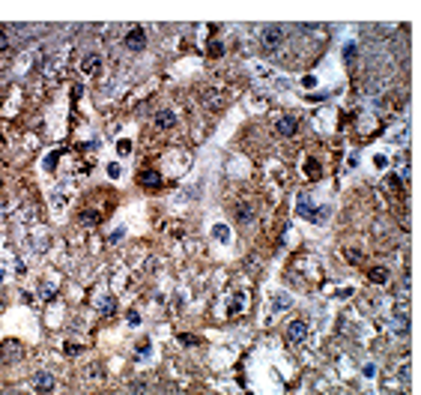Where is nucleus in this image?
I'll return each mask as SVG.
<instances>
[{
  "label": "nucleus",
  "instance_id": "f257e3e1",
  "mask_svg": "<svg viewBox=\"0 0 421 395\" xmlns=\"http://www.w3.org/2000/svg\"><path fill=\"white\" fill-rule=\"evenodd\" d=\"M18 360H24V347L18 344V341H3L0 344V362H18Z\"/></svg>",
  "mask_w": 421,
  "mask_h": 395
},
{
  "label": "nucleus",
  "instance_id": "f03ea898",
  "mask_svg": "<svg viewBox=\"0 0 421 395\" xmlns=\"http://www.w3.org/2000/svg\"><path fill=\"white\" fill-rule=\"evenodd\" d=\"M260 42H263L266 51H275V48L284 42V30H281V27H266V30L260 33Z\"/></svg>",
  "mask_w": 421,
  "mask_h": 395
},
{
  "label": "nucleus",
  "instance_id": "7ed1b4c3",
  "mask_svg": "<svg viewBox=\"0 0 421 395\" xmlns=\"http://www.w3.org/2000/svg\"><path fill=\"white\" fill-rule=\"evenodd\" d=\"M144 45H147V30L144 27H131L126 33V48L129 51H144Z\"/></svg>",
  "mask_w": 421,
  "mask_h": 395
},
{
  "label": "nucleus",
  "instance_id": "20e7f679",
  "mask_svg": "<svg viewBox=\"0 0 421 395\" xmlns=\"http://www.w3.org/2000/svg\"><path fill=\"white\" fill-rule=\"evenodd\" d=\"M308 338V324L305 321H290L287 324V341L290 344H299V341H305Z\"/></svg>",
  "mask_w": 421,
  "mask_h": 395
},
{
  "label": "nucleus",
  "instance_id": "39448f33",
  "mask_svg": "<svg viewBox=\"0 0 421 395\" xmlns=\"http://www.w3.org/2000/svg\"><path fill=\"white\" fill-rule=\"evenodd\" d=\"M33 386H36V392L39 395H48L51 389H54V374H51V371H36Z\"/></svg>",
  "mask_w": 421,
  "mask_h": 395
},
{
  "label": "nucleus",
  "instance_id": "423d86ee",
  "mask_svg": "<svg viewBox=\"0 0 421 395\" xmlns=\"http://www.w3.org/2000/svg\"><path fill=\"white\" fill-rule=\"evenodd\" d=\"M275 132H278L281 138H293V135L299 132V120H296V117H281V120L275 123Z\"/></svg>",
  "mask_w": 421,
  "mask_h": 395
},
{
  "label": "nucleus",
  "instance_id": "0eeeda50",
  "mask_svg": "<svg viewBox=\"0 0 421 395\" xmlns=\"http://www.w3.org/2000/svg\"><path fill=\"white\" fill-rule=\"evenodd\" d=\"M156 126H159V129H173V126H176V114H173L170 108L156 111Z\"/></svg>",
  "mask_w": 421,
  "mask_h": 395
},
{
  "label": "nucleus",
  "instance_id": "6e6552de",
  "mask_svg": "<svg viewBox=\"0 0 421 395\" xmlns=\"http://www.w3.org/2000/svg\"><path fill=\"white\" fill-rule=\"evenodd\" d=\"M137 183L147 186V189H159V186H162V174H159V171H141Z\"/></svg>",
  "mask_w": 421,
  "mask_h": 395
},
{
  "label": "nucleus",
  "instance_id": "1a4fd4ad",
  "mask_svg": "<svg viewBox=\"0 0 421 395\" xmlns=\"http://www.w3.org/2000/svg\"><path fill=\"white\" fill-rule=\"evenodd\" d=\"M236 219H239V225L254 222V207H251V204H239V207H236Z\"/></svg>",
  "mask_w": 421,
  "mask_h": 395
},
{
  "label": "nucleus",
  "instance_id": "9d476101",
  "mask_svg": "<svg viewBox=\"0 0 421 395\" xmlns=\"http://www.w3.org/2000/svg\"><path fill=\"white\" fill-rule=\"evenodd\" d=\"M367 279H370L373 285H386V282H389V269H386V266H373V269L367 272Z\"/></svg>",
  "mask_w": 421,
  "mask_h": 395
},
{
  "label": "nucleus",
  "instance_id": "9b49d317",
  "mask_svg": "<svg viewBox=\"0 0 421 395\" xmlns=\"http://www.w3.org/2000/svg\"><path fill=\"white\" fill-rule=\"evenodd\" d=\"M99 63H102V57H99V54H87V57H84V63H81V69H84V72H96Z\"/></svg>",
  "mask_w": 421,
  "mask_h": 395
},
{
  "label": "nucleus",
  "instance_id": "f8f14e48",
  "mask_svg": "<svg viewBox=\"0 0 421 395\" xmlns=\"http://www.w3.org/2000/svg\"><path fill=\"white\" fill-rule=\"evenodd\" d=\"M81 222H84V225H99V222H102V213H99V210H84V213H81Z\"/></svg>",
  "mask_w": 421,
  "mask_h": 395
},
{
  "label": "nucleus",
  "instance_id": "ddd939ff",
  "mask_svg": "<svg viewBox=\"0 0 421 395\" xmlns=\"http://www.w3.org/2000/svg\"><path fill=\"white\" fill-rule=\"evenodd\" d=\"M99 311H102V314H114V311H117V302H114V296H102V302H99Z\"/></svg>",
  "mask_w": 421,
  "mask_h": 395
},
{
  "label": "nucleus",
  "instance_id": "4468645a",
  "mask_svg": "<svg viewBox=\"0 0 421 395\" xmlns=\"http://www.w3.org/2000/svg\"><path fill=\"white\" fill-rule=\"evenodd\" d=\"M272 305H275V311H284V308H290V305H293V299H290V296H284V294H278Z\"/></svg>",
  "mask_w": 421,
  "mask_h": 395
},
{
  "label": "nucleus",
  "instance_id": "2eb2a0df",
  "mask_svg": "<svg viewBox=\"0 0 421 395\" xmlns=\"http://www.w3.org/2000/svg\"><path fill=\"white\" fill-rule=\"evenodd\" d=\"M305 174H308V177H320V162H317V159H308V162H305Z\"/></svg>",
  "mask_w": 421,
  "mask_h": 395
},
{
  "label": "nucleus",
  "instance_id": "dca6fc26",
  "mask_svg": "<svg viewBox=\"0 0 421 395\" xmlns=\"http://www.w3.org/2000/svg\"><path fill=\"white\" fill-rule=\"evenodd\" d=\"M394 318H397V321H406V318H409L406 302H394Z\"/></svg>",
  "mask_w": 421,
  "mask_h": 395
},
{
  "label": "nucleus",
  "instance_id": "f3484780",
  "mask_svg": "<svg viewBox=\"0 0 421 395\" xmlns=\"http://www.w3.org/2000/svg\"><path fill=\"white\" fill-rule=\"evenodd\" d=\"M81 350H84V347H81V344H75V341H66V344H63V353H66V357H78Z\"/></svg>",
  "mask_w": 421,
  "mask_h": 395
},
{
  "label": "nucleus",
  "instance_id": "a211bd4d",
  "mask_svg": "<svg viewBox=\"0 0 421 395\" xmlns=\"http://www.w3.org/2000/svg\"><path fill=\"white\" fill-rule=\"evenodd\" d=\"M206 51H209V57H221V54H224V45H221V42H215V39H212V42H209V48H206Z\"/></svg>",
  "mask_w": 421,
  "mask_h": 395
},
{
  "label": "nucleus",
  "instance_id": "6ab92c4d",
  "mask_svg": "<svg viewBox=\"0 0 421 395\" xmlns=\"http://www.w3.org/2000/svg\"><path fill=\"white\" fill-rule=\"evenodd\" d=\"M179 344H185V347H195V344H200V338H197V335H189V332H182V335H179Z\"/></svg>",
  "mask_w": 421,
  "mask_h": 395
},
{
  "label": "nucleus",
  "instance_id": "aec40b11",
  "mask_svg": "<svg viewBox=\"0 0 421 395\" xmlns=\"http://www.w3.org/2000/svg\"><path fill=\"white\" fill-rule=\"evenodd\" d=\"M389 186H391V189H403V177H400V174H391V177H389Z\"/></svg>",
  "mask_w": 421,
  "mask_h": 395
},
{
  "label": "nucleus",
  "instance_id": "412c9836",
  "mask_svg": "<svg viewBox=\"0 0 421 395\" xmlns=\"http://www.w3.org/2000/svg\"><path fill=\"white\" fill-rule=\"evenodd\" d=\"M215 236H218L221 243H227V240H230V233H227V228H224V225H215Z\"/></svg>",
  "mask_w": 421,
  "mask_h": 395
},
{
  "label": "nucleus",
  "instance_id": "4be33fe9",
  "mask_svg": "<svg viewBox=\"0 0 421 395\" xmlns=\"http://www.w3.org/2000/svg\"><path fill=\"white\" fill-rule=\"evenodd\" d=\"M57 159H60V153H51V156L45 159V168H48V171H54V168H57Z\"/></svg>",
  "mask_w": 421,
  "mask_h": 395
},
{
  "label": "nucleus",
  "instance_id": "5701e85b",
  "mask_svg": "<svg viewBox=\"0 0 421 395\" xmlns=\"http://www.w3.org/2000/svg\"><path fill=\"white\" fill-rule=\"evenodd\" d=\"M134 353H137V357H147V353H150V341H141V344L134 347Z\"/></svg>",
  "mask_w": 421,
  "mask_h": 395
},
{
  "label": "nucleus",
  "instance_id": "b1692460",
  "mask_svg": "<svg viewBox=\"0 0 421 395\" xmlns=\"http://www.w3.org/2000/svg\"><path fill=\"white\" fill-rule=\"evenodd\" d=\"M302 87H308V90L317 87V78H314V75H305V78H302Z\"/></svg>",
  "mask_w": 421,
  "mask_h": 395
},
{
  "label": "nucleus",
  "instance_id": "393cba45",
  "mask_svg": "<svg viewBox=\"0 0 421 395\" xmlns=\"http://www.w3.org/2000/svg\"><path fill=\"white\" fill-rule=\"evenodd\" d=\"M117 150H120V153H131V141H120Z\"/></svg>",
  "mask_w": 421,
  "mask_h": 395
},
{
  "label": "nucleus",
  "instance_id": "a878e982",
  "mask_svg": "<svg viewBox=\"0 0 421 395\" xmlns=\"http://www.w3.org/2000/svg\"><path fill=\"white\" fill-rule=\"evenodd\" d=\"M347 261H350V263H358V261H361V252H347Z\"/></svg>",
  "mask_w": 421,
  "mask_h": 395
},
{
  "label": "nucleus",
  "instance_id": "bb28decb",
  "mask_svg": "<svg viewBox=\"0 0 421 395\" xmlns=\"http://www.w3.org/2000/svg\"><path fill=\"white\" fill-rule=\"evenodd\" d=\"M129 324H131V327H137V324H141V314H137V311H129Z\"/></svg>",
  "mask_w": 421,
  "mask_h": 395
},
{
  "label": "nucleus",
  "instance_id": "cd10ccee",
  "mask_svg": "<svg viewBox=\"0 0 421 395\" xmlns=\"http://www.w3.org/2000/svg\"><path fill=\"white\" fill-rule=\"evenodd\" d=\"M123 233H126V230L120 228V230H114V233H111V236H108V240H111V243H117V240H123Z\"/></svg>",
  "mask_w": 421,
  "mask_h": 395
},
{
  "label": "nucleus",
  "instance_id": "c85d7f7f",
  "mask_svg": "<svg viewBox=\"0 0 421 395\" xmlns=\"http://www.w3.org/2000/svg\"><path fill=\"white\" fill-rule=\"evenodd\" d=\"M6 42H9V36H6V30H3V27H0V51L6 48Z\"/></svg>",
  "mask_w": 421,
  "mask_h": 395
},
{
  "label": "nucleus",
  "instance_id": "c756f323",
  "mask_svg": "<svg viewBox=\"0 0 421 395\" xmlns=\"http://www.w3.org/2000/svg\"><path fill=\"white\" fill-rule=\"evenodd\" d=\"M108 174L111 177H120V165H108Z\"/></svg>",
  "mask_w": 421,
  "mask_h": 395
},
{
  "label": "nucleus",
  "instance_id": "7c9ffc66",
  "mask_svg": "<svg viewBox=\"0 0 421 395\" xmlns=\"http://www.w3.org/2000/svg\"><path fill=\"white\" fill-rule=\"evenodd\" d=\"M42 296H45V299H54V296H57V291H54V288H51V291L45 288V291H42Z\"/></svg>",
  "mask_w": 421,
  "mask_h": 395
},
{
  "label": "nucleus",
  "instance_id": "2f4dec72",
  "mask_svg": "<svg viewBox=\"0 0 421 395\" xmlns=\"http://www.w3.org/2000/svg\"><path fill=\"white\" fill-rule=\"evenodd\" d=\"M3 395H24V392H18V389H6Z\"/></svg>",
  "mask_w": 421,
  "mask_h": 395
},
{
  "label": "nucleus",
  "instance_id": "473e14b6",
  "mask_svg": "<svg viewBox=\"0 0 421 395\" xmlns=\"http://www.w3.org/2000/svg\"><path fill=\"white\" fill-rule=\"evenodd\" d=\"M0 282H3V266H0Z\"/></svg>",
  "mask_w": 421,
  "mask_h": 395
}]
</instances>
